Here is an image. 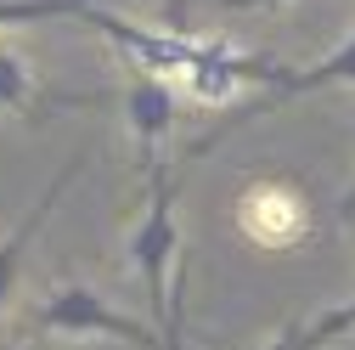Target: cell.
I'll list each match as a JSON object with an SVG mask.
<instances>
[{"label": "cell", "instance_id": "cell-2", "mask_svg": "<svg viewBox=\"0 0 355 350\" xmlns=\"http://www.w3.org/2000/svg\"><path fill=\"white\" fill-rule=\"evenodd\" d=\"M316 91H355V28L338 40V46L327 51V57H316V62H304V68H282L265 91L254 97V102H232L226 108V119H220L214 130H203V136L175 158V164H192V158H203L209 147H220L232 136V130H243V124H254V119H265L271 108H282V102H293V97H316Z\"/></svg>", "mask_w": 355, "mask_h": 350}, {"label": "cell", "instance_id": "cell-14", "mask_svg": "<svg viewBox=\"0 0 355 350\" xmlns=\"http://www.w3.org/2000/svg\"><path fill=\"white\" fill-rule=\"evenodd\" d=\"M0 350H40V344H28V339H6Z\"/></svg>", "mask_w": 355, "mask_h": 350}, {"label": "cell", "instance_id": "cell-4", "mask_svg": "<svg viewBox=\"0 0 355 350\" xmlns=\"http://www.w3.org/2000/svg\"><path fill=\"white\" fill-rule=\"evenodd\" d=\"M232 226L265 254H293L316 238V209L282 175H248L232 198Z\"/></svg>", "mask_w": 355, "mask_h": 350}, {"label": "cell", "instance_id": "cell-1", "mask_svg": "<svg viewBox=\"0 0 355 350\" xmlns=\"http://www.w3.org/2000/svg\"><path fill=\"white\" fill-rule=\"evenodd\" d=\"M175 192H181V175L169 164L147 181V209L141 221L124 238V260L130 272L147 288V322L164 333V350H187V277H181V221H175Z\"/></svg>", "mask_w": 355, "mask_h": 350}, {"label": "cell", "instance_id": "cell-13", "mask_svg": "<svg viewBox=\"0 0 355 350\" xmlns=\"http://www.w3.org/2000/svg\"><path fill=\"white\" fill-rule=\"evenodd\" d=\"M164 17H169V28H175V23L187 17V0H164Z\"/></svg>", "mask_w": 355, "mask_h": 350}, {"label": "cell", "instance_id": "cell-7", "mask_svg": "<svg viewBox=\"0 0 355 350\" xmlns=\"http://www.w3.org/2000/svg\"><path fill=\"white\" fill-rule=\"evenodd\" d=\"M85 158H91V153H73L62 169H57V181L46 187V192H40L34 203H28V215H23V221L6 232V238H0V311H6V305H12V294H17V277H23V254H28V243L40 238V226H46L51 221V209L62 203V192L79 181V169H85Z\"/></svg>", "mask_w": 355, "mask_h": 350}, {"label": "cell", "instance_id": "cell-3", "mask_svg": "<svg viewBox=\"0 0 355 350\" xmlns=\"http://www.w3.org/2000/svg\"><path fill=\"white\" fill-rule=\"evenodd\" d=\"M34 328L57 339H113L130 350H164V333L147 317H130L124 305L96 294L91 283H62L34 305Z\"/></svg>", "mask_w": 355, "mask_h": 350}, {"label": "cell", "instance_id": "cell-6", "mask_svg": "<svg viewBox=\"0 0 355 350\" xmlns=\"http://www.w3.org/2000/svg\"><path fill=\"white\" fill-rule=\"evenodd\" d=\"M119 113H124V130L130 142H136V169L141 181L169 164L164 158V142L175 130V85L169 79H153V74H130V85L119 91Z\"/></svg>", "mask_w": 355, "mask_h": 350}, {"label": "cell", "instance_id": "cell-12", "mask_svg": "<svg viewBox=\"0 0 355 350\" xmlns=\"http://www.w3.org/2000/svg\"><path fill=\"white\" fill-rule=\"evenodd\" d=\"M338 221H344V226H355V181H349V187H344V198H338Z\"/></svg>", "mask_w": 355, "mask_h": 350}, {"label": "cell", "instance_id": "cell-9", "mask_svg": "<svg viewBox=\"0 0 355 350\" xmlns=\"http://www.w3.org/2000/svg\"><path fill=\"white\" fill-rule=\"evenodd\" d=\"M349 333H355V299L327 305V311H316V317L288 322L282 333H271L265 350H327V344H338V339H349Z\"/></svg>", "mask_w": 355, "mask_h": 350}, {"label": "cell", "instance_id": "cell-5", "mask_svg": "<svg viewBox=\"0 0 355 350\" xmlns=\"http://www.w3.org/2000/svg\"><path fill=\"white\" fill-rule=\"evenodd\" d=\"M85 28H96L136 74H153V79H169V85H181V79H187L198 62H209L214 46H220V40H198V34H187V28L124 23V17H113L107 6H96L91 17H85Z\"/></svg>", "mask_w": 355, "mask_h": 350}, {"label": "cell", "instance_id": "cell-11", "mask_svg": "<svg viewBox=\"0 0 355 350\" xmlns=\"http://www.w3.org/2000/svg\"><path fill=\"white\" fill-rule=\"evenodd\" d=\"M232 12H277V6H293V0H220Z\"/></svg>", "mask_w": 355, "mask_h": 350}, {"label": "cell", "instance_id": "cell-8", "mask_svg": "<svg viewBox=\"0 0 355 350\" xmlns=\"http://www.w3.org/2000/svg\"><path fill=\"white\" fill-rule=\"evenodd\" d=\"M85 102H96V97H46V85L28 68V57L0 46V113H17L28 124H40L46 108H85Z\"/></svg>", "mask_w": 355, "mask_h": 350}, {"label": "cell", "instance_id": "cell-10", "mask_svg": "<svg viewBox=\"0 0 355 350\" xmlns=\"http://www.w3.org/2000/svg\"><path fill=\"white\" fill-rule=\"evenodd\" d=\"M96 6H107V0H0V34L6 28H28V23H85Z\"/></svg>", "mask_w": 355, "mask_h": 350}]
</instances>
